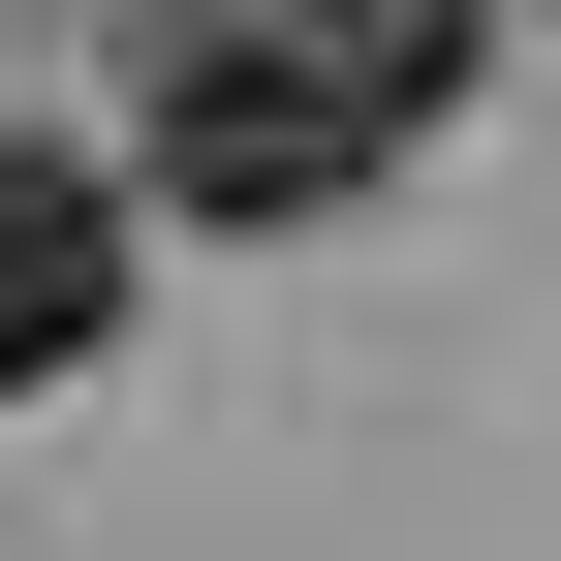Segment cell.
<instances>
[{
  "mask_svg": "<svg viewBox=\"0 0 561 561\" xmlns=\"http://www.w3.org/2000/svg\"><path fill=\"white\" fill-rule=\"evenodd\" d=\"M437 94H468V0H187L125 62V187L157 219H343Z\"/></svg>",
  "mask_w": 561,
  "mask_h": 561,
  "instance_id": "cell-1",
  "label": "cell"
},
{
  "mask_svg": "<svg viewBox=\"0 0 561 561\" xmlns=\"http://www.w3.org/2000/svg\"><path fill=\"white\" fill-rule=\"evenodd\" d=\"M125 280H157V219H125V157H62V125H0V405H62L125 343Z\"/></svg>",
  "mask_w": 561,
  "mask_h": 561,
  "instance_id": "cell-2",
  "label": "cell"
}]
</instances>
